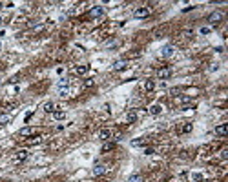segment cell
Returning a JSON list of instances; mask_svg holds the SVG:
<instances>
[{
    "label": "cell",
    "instance_id": "obj_1",
    "mask_svg": "<svg viewBox=\"0 0 228 182\" xmlns=\"http://www.w3.org/2000/svg\"><path fill=\"white\" fill-rule=\"evenodd\" d=\"M133 17H135V18H148V17H150V9H148V7H137V9L133 11Z\"/></svg>",
    "mask_w": 228,
    "mask_h": 182
},
{
    "label": "cell",
    "instance_id": "obj_2",
    "mask_svg": "<svg viewBox=\"0 0 228 182\" xmlns=\"http://www.w3.org/2000/svg\"><path fill=\"white\" fill-rule=\"evenodd\" d=\"M208 22L213 24V26H217L219 22H223V13H221V11H213V13L208 17Z\"/></svg>",
    "mask_w": 228,
    "mask_h": 182
},
{
    "label": "cell",
    "instance_id": "obj_3",
    "mask_svg": "<svg viewBox=\"0 0 228 182\" xmlns=\"http://www.w3.org/2000/svg\"><path fill=\"white\" fill-rule=\"evenodd\" d=\"M102 15H104L102 6H93V7L89 9V17H91V18H99V17H102Z\"/></svg>",
    "mask_w": 228,
    "mask_h": 182
},
{
    "label": "cell",
    "instance_id": "obj_4",
    "mask_svg": "<svg viewBox=\"0 0 228 182\" xmlns=\"http://www.w3.org/2000/svg\"><path fill=\"white\" fill-rule=\"evenodd\" d=\"M173 53H175V47H173V46H170V44L164 46V47L161 49V57H163V59H170V57H173Z\"/></svg>",
    "mask_w": 228,
    "mask_h": 182
},
{
    "label": "cell",
    "instance_id": "obj_5",
    "mask_svg": "<svg viewBox=\"0 0 228 182\" xmlns=\"http://www.w3.org/2000/svg\"><path fill=\"white\" fill-rule=\"evenodd\" d=\"M108 171V166L106 164H95V168H93V177H101Z\"/></svg>",
    "mask_w": 228,
    "mask_h": 182
},
{
    "label": "cell",
    "instance_id": "obj_6",
    "mask_svg": "<svg viewBox=\"0 0 228 182\" xmlns=\"http://www.w3.org/2000/svg\"><path fill=\"white\" fill-rule=\"evenodd\" d=\"M157 77H159L161 80L170 79V77H172V69H170V67H161V69H157Z\"/></svg>",
    "mask_w": 228,
    "mask_h": 182
},
{
    "label": "cell",
    "instance_id": "obj_7",
    "mask_svg": "<svg viewBox=\"0 0 228 182\" xmlns=\"http://www.w3.org/2000/svg\"><path fill=\"white\" fill-rule=\"evenodd\" d=\"M27 157H29V153H27L26 149H19V151L15 153V157H13V160H15V162H24L26 159H27Z\"/></svg>",
    "mask_w": 228,
    "mask_h": 182
},
{
    "label": "cell",
    "instance_id": "obj_8",
    "mask_svg": "<svg viewBox=\"0 0 228 182\" xmlns=\"http://www.w3.org/2000/svg\"><path fill=\"white\" fill-rule=\"evenodd\" d=\"M37 129L35 127H22L20 129V137L22 139H27V137H35Z\"/></svg>",
    "mask_w": 228,
    "mask_h": 182
},
{
    "label": "cell",
    "instance_id": "obj_9",
    "mask_svg": "<svg viewBox=\"0 0 228 182\" xmlns=\"http://www.w3.org/2000/svg\"><path fill=\"white\" fill-rule=\"evenodd\" d=\"M148 111H150V115H161L163 113V106L161 104H151Z\"/></svg>",
    "mask_w": 228,
    "mask_h": 182
},
{
    "label": "cell",
    "instance_id": "obj_10",
    "mask_svg": "<svg viewBox=\"0 0 228 182\" xmlns=\"http://www.w3.org/2000/svg\"><path fill=\"white\" fill-rule=\"evenodd\" d=\"M99 139L104 140V142H108L111 139V129H101V131H99Z\"/></svg>",
    "mask_w": 228,
    "mask_h": 182
},
{
    "label": "cell",
    "instance_id": "obj_11",
    "mask_svg": "<svg viewBox=\"0 0 228 182\" xmlns=\"http://www.w3.org/2000/svg\"><path fill=\"white\" fill-rule=\"evenodd\" d=\"M111 69L113 71H122V69H126V60H115L113 66H111Z\"/></svg>",
    "mask_w": 228,
    "mask_h": 182
},
{
    "label": "cell",
    "instance_id": "obj_12",
    "mask_svg": "<svg viewBox=\"0 0 228 182\" xmlns=\"http://www.w3.org/2000/svg\"><path fill=\"white\" fill-rule=\"evenodd\" d=\"M42 109H44L46 113H53V111H55V104H53L51 100L44 102V106H42Z\"/></svg>",
    "mask_w": 228,
    "mask_h": 182
},
{
    "label": "cell",
    "instance_id": "obj_13",
    "mask_svg": "<svg viewBox=\"0 0 228 182\" xmlns=\"http://www.w3.org/2000/svg\"><path fill=\"white\" fill-rule=\"evenodd\" d=\"M215 133H217V135H221V137H225V135L228 133V126H226V124L217 126V127H215Z\"/></svg>",
    "mask_w": 228,
    "mask_h": 182
},
{
    "label": "cell",
    "instance_id": "obj_14",
    "mask_svg": "<svg viewBox=\"0 0 228 182\" xmlns=\"http://www.w3.org/2000/svg\"><path fill=\"white\" fill-rule=\"evenodd\" d=\"M135 120H137V111H133V109H131V111H128V115H126V122H128V124H133Z\"/></svg>",
    "mask_w": 228,
    "mask_h": 182
},
{
    "label": "cell",
    "instance_id": "obj_15",
    "mask_svg": "<svg viewBox=\"0 0 228 182\" xmlns=\"http://www.w3.org/2000/svg\"><path fill=\"white\" fill-rule=\"evenodd\" d=\"M9 122H11V115H7V113H2L0 115V126H6Z\"/></svg>",
    "mask_w": 228,
    "mask_h": 182
},
{
    "label": "cell",
    "instance_id": "obj_16",
    "mask_svg": "<svg viewBox=\"0 0 228 182\" xmlns=\"http://www.w3.org/2000/svg\"><path fill=\"white\" fill-rule=\"evenodd\" d=\"M88 71H89V66H79V67L75 69V73H77V75H86Z\"/></svg>",
    "mask_w": 228,
    "mask_h": 182
},
{
    "label": "cell",
    "instance_id": "obj_17",
    "mask_svg": "<svg viewBox=\"0 0 228 182\" xmlns=\"http://www.w3.org/2000/svg\"><path fill=\"white\" fill-rule=\"evenodd\" d=\"M144 89L146 91H153V89H155V80H146L144 82Z\"/></svg>",
    "mask_w": 228,
    "mask_h": 182
},
{
    "label": "cell",
    "instance_id": "obj_18",
    "mask_svg": "<svg viewBox=\"0 0 228 182\" xmlns=\"http://www.w3.org/2000/svg\"><path fill=\"white\" fill-rule=\"evenodd\" d=\"M113 148H115V144H113V142H104V144H102V153L110 151V149H113Z\"/></svg>",
    "mask_w": 228,
    "mask_h": 182
},
{
    "label": "cell",
    "instance_id": "obj_19",
    "mask_svg": "<svg viewBox=\"0 0 228 182\" xmlns=\"http://www.w3.org/2000/svg\"><path fill=\"white\" fill-rule=\"evenodd\" d=\"M64 117H66V113H64V111H53V119H57V120H62Z\"/></svg>",
    "mask_w": 228,
    "mask_h": 182
},
{
    "label": "cell",
    "instance_id": "obj_20",
    "mask_svg": "<svg viewBox=\"0 0 228 182\" xmlns=\"http://www.w3.org/2000/svg\"><path fill=\"white\" fill-rule=\"evenodd\" d=\"M128 182H143V177H141V175H137V173H135V175H131V177H130V179H128Z\"/></svg>",
    "mask_w": 228,
    "mask_h": 182
},
{
    "label": "cell",
    "instance_id": "obj_21",
    "mask_svg": "<svg viewBox=\"0 0 228 182\" xmlns=\"http://www.w3.org/2000/svg\"><path fill=\"white\" fill-rule=\"evenodd\" d=\"M144 144H146L144 139H135V140H131V146H135V148H137V146H144Z\"/></svg>",
    "mask_w": 228,
    "mask_h": 182
},
{
    "label": "cell",
    "instance_id": "obj_22",
    "mask_svg": "<svg viewBox=\"0 0 228 182\" xmlns=\"http://www.w3.org/2000/svg\"><path fill=\"white\" fill-rule=\"evenodd\" d=\"M192 180H193V182H201V180H203V175H201V173H193V175H192Z\"/></svg>",
    "mask_w": 228,
    "mask_h": 182
},
{
    "label": "cell",
    "instance_id": "obj_23",
    "mask_svg": "<svg viewBox=\"0 0 228 182\" xmlns=\"http://www.w3.org/2000/svg\"><path fill=\"white\" fill-rule=\"evenodd\" d=\"M181 131H183V133H190V131H192V124H184V126L181 127Z\"/></svg>",
    "mask_w": 228,
    "mask_h": 182
},
{
    "label": "cell",
    "instance_id": "obj_24",
    "mask_svg": "<svg viewBox=\"0 0 228 182\" xmlns=\"http://www.w3.org/2000/svg\"><path fill=\"white\" fill-rule=\"evenodd\" d=\"M39 142H40L39 137H33V139H29V140H27V144H39Z\"/></svg>",
    "mask_w": 228,
    "mask_h": 182
},
{
    "label": "cell",
    "instance_id": "obj_25",
    "mask_svg": "<svg viewBox=\"0 0 228 182\" xmlns=\"http://www.w3.org/2000/svg\"><path fill=\"white\" fill-rule=\"evenodd\" d=\"M199 33H201V35H208V33H210V27H201Z\"/></svg>",
    "mask_w": 228,
    "mask_h": 182
},
{
    "label": "cell",
    "instance_id": "obj_26",
    "mask_svg": "<svg viewBox=\"0 0 228 182\" xmlns=\"http://www.w3.org/2000/svg\"><path fill=\"white\" fill-rule=\"evenodd\" d=\"M93 84H95V82L91 80V79H88V80L84 82V87H91V86H93Z\"/></svg>",
    "mask_w": 228,
    "mask_h": 182
},
{
    "label": "cell",
    "instance_id": "obj_27",
    "mask_svg": "<svg viewBox=\"0 0 228 182\" xmlns=\"http://www.w3.org/2000/svg\"><path fill=\"white\" fill-rule=\"evenodd\" d=\"M0 47H2V42H0Z\"/></svg>",
    "mask_w": 228,
    "mask_h": 182
},
{
    "label": "cell",
    "instance_id": "obj_28",
    "mask_svg": "<svg viewBox=\"0 0 228 182\" xmlns=\"http://www.w3.org/2000/svg\"><path fill=\"white\" fill-rule=\"evenodd\" d=\"M0 84H2V79H0Z\"/></svg>",
    "mask_w": 228,
    "mask_h": 182
},
{
    "label": "cell",
    "instance_id": "obj_29",
    "mask_svg": "<svg viewBox=\"0 0 228 182\" xmlns=\"http://www.w3.org/2000/svg\"><path fill=\"white\" fill-rule=\"evenodd\" d=\"M0 7H2V4H0Z\"/></svg>",
    "mask_w": 228,
    "mask_h": 182
},
{
    "label": "cell",
    "instance_id": "obj_30",
    "mask_svg": "<svg viewBox=\"0 0 228 182\" xmlns=\"http://www.w3.org/2000/svg\"><path fill=\"white\" fill-rule=\"evenodd\" d=\"M0 22H2V18H0Z\"/></svg>",
    "mask_w": 228,
    "mask_h": 182
}]
</instances>
